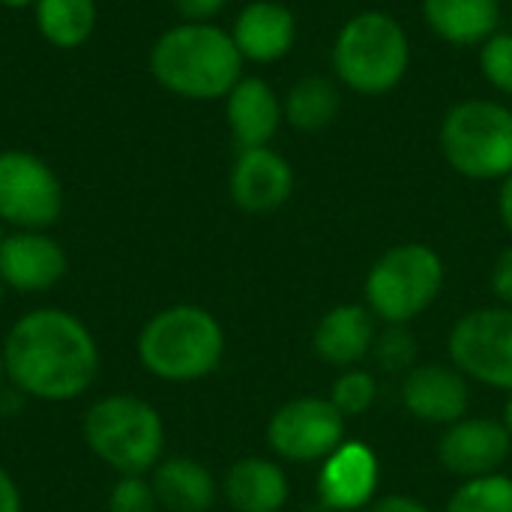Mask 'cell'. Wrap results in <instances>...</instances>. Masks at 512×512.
Here are the masks:
<instances>
[{
	"mask_svg": "<svg viewBox=\"0 0 512 512\" xmlns=\"http://www.w3.org/2000/svg\"><path fill=\"white\" fill-rule=\"evenodd\" d=\"M0 512H24L21 492H18L15 480L3 468H0Z\"/></svg>",
	"mask_w": 512,
	"mask_h": 512,
	"instance_id": "1f68e13d",
	"label": "cell"
},
{
	"mask_svg": "<svg viewBox=\"0 0 512 512\" xmlns=\"http://www.w3.org/2000/svg\"><path fill=\"white\" fill-rule=\"evenodd\" d=\"M228 126L240 150L267 147L276 135L285 111L273 93V87L261 78H240L228 93Z\"/></svg>",
	"mask_w": 512,
	"mask_h": 512,
	"instance_id": "ac0fdd59",
	"label": "cell"
},
{
	"mask_svg": "<svg viewBox=\"0 0 512 512\" xmlns=\"http://www.w3.org/2000/svg\"><path fill=\"white\" fill-rule=\"evenodd\" d=\"M222 492L234 512H279L291 495L285 471L264 456L234 462L225 474Z\"/></svg>",
	"mask_w": 512,
	"mask_h": 512,
	"instance_id": "d6986e66",
	"label": "cell"
},
{
	"mask_svg": "<svg viewBox=\"0 0 512 512\" xmlns=\"http://www.w3.org/2000/svg\"><path fill=\"white\" fill-rule=\"evenodd\" d=\"M36 27L57 48H78L96 27L93 0H36Z\"/></svg>",
	"mask_w": 512,
	"mask_h": 512,
	"instance_id": "603a6c76",
	"label": "cell"
},
{
	"mask_svg": "<svg viewBox=\"0 0 512 512\" xmlns=\"http://www.w3.org/2000/svg\"><path fill=\"white\" fill-rule=\"evenodd\" d=\"M447 351L465 378L512 393V306H486L462 315L450 330Z\"/></svg>",
	"mask_w": 512,
	"mask_h": 512,
	"instance_id": "ba28073f",
	"label": "cell"
},
{
	"mask_svg": "<svg viewBox=\"0 0 512 512\" xmlns=\"http://www.w3.org/2000/svg\"><path fill=\"white\" fill-rule=\"evenodd\" d=\"M0 243H3V234H0Z\"/></svg>",
	"mask_w": 512,
	"mask_h": 512,
	"instance_id": "74e56055",
	"label": "cell"
},
{
	"mask_svg": "<svg viewBox=\"0 0 512 512\" xmlns=\"http://www.w3.org/2000/svg\"><path fill=\"white\" fill-rule=\"evenodd\" d=\"M153 492L159 507L168 512H207L216 504V480L213 474L186 456L165 459L153 468Z\"/></svg>",
	"mask_w": 512,
	"mask_h": 512,
	"instance_id": "ffe728a7",
	"label": "cell"
},
{
	"mask_svg": "<svg viewBox=\"0 0 512 512\" xmlns=\"http://www.w3.org/2000/svg\"><path fill=\"white\" fill-rule=\"evenodd\" d=\"M9 9H24V6H36V0H0Z\"/></svg>",
	"mask_w": 512,
	"mask_h": 512,
	"instance_id": "e575fe53",
	"label": "cell"
},
{
	"mask_svg": "<svg viewBox=\"0 0 512 512\" xmlns=\"http://www.w3.org/2000/svg\"><path fill=\"white\" fill-rule=\"evenodd\" d=\"M108 512H159L153 483L144 477H123L108 495Z\"/></svg>",
	"mask_w": 512,
	"mask_h": 512,
	"instance_id": "83f0119b",
	"label": "cell"
},
{
	"mask_svg": "<svg viewBox=\"0 0 512 512\" xmlns=\"http://www.w3.org/2000/svg\"><path fill=\"white\" fill-rule=\"evenodd\" d=\"M0 354L12 387L42 402H72L84 396L99 372L93 333L63 309H33L21 315L9 327Z\"/></svg>",
	"mask_w": 512,
	"mask_h": 512,
	"instance_id": "6da1fadb",
	"label": "cell"
},
{
	"mask_svg": "<svg viewBox=\"0 0 512 512\" xmlns=\"http://www.w3.org/2000/svg\"><path fill=\"white\" fill-rule=\"evenodd\" d=\"M444 159L471 180H504L512 174V111L501 102L468 99L441 123Z\"/></svg>",
	"mask_w": 512,
	"mask_h": 512,
	"instance_id": "52a82bcc",
	"label": "cell"
},
{
	"mask_svg": "<svg viewBox=\"0 0 512 512\" xmlns=\"http://www.w3.org/2000/svg\"><path fill=\"white\" fill-rule=\"evenodd\" d=\"M228 189L243 213H255V216L273 213L294 192V168L288 165L285 156H279L270 147L240 150L231 168Z\"/></svg>",
	"mask_w": 512,
	"mask_h": 512,
	"instance_id": "5bb4252c",
	"label": "cell"
},
{
	"mask_svg": "<svg viewBox=\"0 0 512 512\" xmlns=\"http://www.w3.org/2000/svg\"><path fill=\"white\" fill-rule=\"evenodd\" d=\"M84 441L111 471L123 477H144L162 462L165 426L150 402L117 393L99 399L87 411Z\"/></svg>",
	"mask_w": 512,
	"mask_h": 512,
	"instance_id": "5b68a950",
	"label": "cell"
},
{
	"mask_svg": "<svg viewBox=\"0 0 512 512\" xmlns=\"http://www.w3.org/2000/svg\"><path fill=\"white\" fill-rule=\"evenodd\" d=\"M63 186L57 174L33 153H0V222L18 231H45L60 219Z\"/></svg>",
	"mask_w": 512,
	"mask_h": 512,
	"instance_id": "9c48e42d",
	"label": "cell"
},
{
	"mask_svg": "<svg viewBox=\"0 0 512 512\" xmlns=\"http://www.w3.org/2000/svg\"><path fill=\"white\" fill-rule=\"evenodd\" d=\"M225 357V330L201 306H168L138 333L141 366L171 384H192L219 369Z\"/></svg>",
	"mask_w": 512,
	"mask_h": 512,
	"instance_id": "3957f363",
	"label": "cell"
},
{
	"mask_svg": "<svg viewBox=\"0 0 512 512\" xmlns=\"http://www.w3.org/2000/svg\"><path fill=\"white\" fill-rule=\"evenodd\" d=\"M378 399V384H375V375L366 372V369H342V375L333 381V390H330V402L339 408V414L348 420V417H360L366 414Z\"/></svg>",
	"mask_w": 512,
	"mask_h": 512,
	"instance_id": "484cf974",
	"label": "cell"
},
{
	"mask_svg": "<svg viewBox=\"0 0 512 512\" xmlns=\"http://www.w3.org/2000/svg\"><path fill=\"white\" fill-rule=\"evenodd\" d=\"M444 512H512V477L489 474L477 480H465Z\"/></svg>",
	"mask_w": 512,
	"mask_h": 512,
	"instance_id": "cb8c5ba5",
	"label": "cell"
},
{
	"mask_svg": "<svg viewBox=\"0 0 512 512\" xmlns=\"http://www.w3.org/2000/svg\"><path fill=\"white\" fill-rule=\"evenodd\" d=\"M0 297H3V282H0Z\"/></svg>",
	"mask_w": 512,
	"mask_h": 512,
	"instance_id": "8d00e7d4",
	"label": "cell"
},
{
	"mask_svg": "<svg viewBox=\"0 0 512 512\" xmlns=\"http://www.w3.org/2000/svg\"><path fill=\"white\" fill-rule=\"evenodd\" d=\"M66 276V252L45 231H15L0 243V282L15 291H48Z\"/></svg>",
	"mask_w": 512,
	"mask_h": 512,
	"instance_id": "9a60e30c",
	"label": "cell"
},
{
	"mask_svg": "<svg viewBox=\"0 0 512 512\" xmlns=\"http://www.w3.org/2000/svg\"><path fill=\"white\" fill-rule=\"evenodd\" d=\"M378 480H381V468L372 447L360 441H345L321 465L318 498L333 512L366 510L375 498Z\"/></svg>",
	"mask_w": 512,
	"mask_h": 512,
	"instance_id": "4fadbf2b",
	"label": "cell"
},
{
	"mask_svg": "<svg viewBox=\"0 0 512 512\" xmlns=\"http://www.w3.org/2000/svg\"><path fill=\"white\" fill-rule=\"evenodd\" d=\"M444 288V261L426 243L387 249L366 276V306L384 324H411Z\"/></svg>",
	"mask_w": 512,
	"mask_h": 512,
	"instance_id": "8992f818",
	"label": "cell"
},
{
	"mask_svg": "<svg viewBox=\"0 0 512 512\" xmlns=\"http://www.w3.org/2000/svg\"><path fill=\"white\" fill-rule=\"evenodd\" d=\"M363 512H432L426 504L408 498V495H390V498H381L375 504H369Z\"/></svg>",
	"mask_w": 512,
	"mask_h": 512,
	"instance_id": "4dcf8cb0",
	"label": "cell"
},
{
	"mask_svg": "<svg viewBox=\"0 0 512 512\" xmlns=\"http://www.w3.org/2000/svg\"><path fill=\"white\" fill-rule=\"evenodd\" d=\"M231 39L243 54V60L249 57L255 63H273L294 48L297 39L294 12L276 0H255L237 15Z\"/></svg>",
	"mask_w": 512,
	"mask_h": 512,
	"instance_id": "e0dca14e",
	"label": "cell"
},
{
	"mask_svg": "<svg viewBox=\"0 0 512 512\" xmlns=\"http://www.w3.org/2000/svg\"><path fill=\"white\" fill-rule=\"evenodd\" d=\"M3 378H6V363H3V354H0V384H3Z\"/></svg>",
	"mask_w": 512,
	"mask_h": 512,
	"instance_id": "d590c367",
	"label": "cell"
},
{
	"mask_svg": "<svg viewBox=\"0 0 512 512\" xmlns=\"http://www.w3.org/2000/svg\"><path fill=\"white\" fill-rule=\"evenodd\" d=\"M150 72L165 90L183 99H219L240 81L243 54L222 27L186 21L156 39Z\"/></svg>",
	"mask_w": 512,
	"mask_h": 512,
	"instance_id": "7a4b0ae2",
	"label": "cell"
},
{
	"mask_svg": "<svg viewBox=\"0 0 512 512\" xmlns=\"http://www.w3.org/2000/svg\"><path fill=\"white\" fill-rule=\"evenodd\" d=\"M375 363L390 375H408L417 366V336L408 324H387L372 345Z\"/></svg>",
	"mask_w": 512,
	"mask_h": 512,
	"instance_id": "d4e9b609",
	"label": "cell"
},
{
	"mask_svg": "<svg viewBox=\"0 0 512 512\" xmlns=\"http://www.w3.org/2000/svg\"><path fill=\"white\" fill-rule=\"evenodd\" d=\"M342 108V96H339V87L324 78V75H309V78H300L288 96H285V120L300 129V132H321L327 129L336 114Z\"/></svg>",
	"mask_w": 512,
	"mask_h": 512,
	"instance_id": "7402d4cb",
	"label": "cell"
},
{
	"mask_svg": "<svg viewBox=\"0 0 512 512\" xmlns=\"http://www.w3.org/2000/svg\"><path fill=\"white\" fill-rule=\"evenodd\" d=\"M480 66L492 87L512 93V33H495L483 42Z\"/></svg>",
	"mask_w": 512,
	"mask_h": 512,
	"instance_id": "4316f807",
	"label": "cell"
},
{
	"mask_svg": "<svg viewBox=\"0 0 512 512\" xmlns=\"http://www.w3.org/2000/svg\"><path fill=\"white\" fill-rule=\"evenodd\" d=\"M402 405L420 423L453 426L471 405V387L456 366L417 363L402 378Z\"/></svg>",
	"mask_w": 512,
	"mask_h": 512,
	"instance_id": "7c38bea8",
	"label": "cell"
},
{
	"mask_svg": "<svg viewBox=\"0 0 512 512\" xmlns=\"http://www.w3.org/2000/svg\"><path fill=\"white\" fill-rule=\"evenodd\" d=\"M228 0H174L177 12L189 21H204V18H213L216 12L225 9Z\"/></svg>",
	"mask_w": 512,
	"mask_h": 512,
	"instance_id": "f546056e",
	"label": "cell"
},
{
	"mask_svg": "<svg viewBox=\"0 0 512 512\" xmlns=\"http://www.w3.org/2000/svg\"><path fill=\"white\" fill-rule=\"evenodd\" d=\"M429 27L450 45H483L501 21V0H423Z\"/></svg>",
	"mask_w": 512,
	"mask_h": 512,
	"instance_id": "44dd1931",
	"label": "cell"
},
{
	"mask_svg": "<svg viewBox=\"0 0 512 512\" xmlns=\"http://www.w3.org/2000/svg\"><path fill=\"white\" fill-rule=\"evenodd\" d=\"M504 426H507V432H510V438H512V393H510V399H507V405H504V420H501Z\"/></svg>",
	"mask_w": 512,
	"mask_h": 512,
	"instance_id": "836d02e7",
	"label": "cell"
},
{
	"mask_svg": "<svg viewBox=\"0 0 512 512\" xmlns=\"http://www.w3.org/2000/svg\"><path fill=\"white\" fill-rule=\"evenodd\" d=\"M375 336H378V324L372 309L360 303H345L330 309L318 321L312 333V348L324 363L336 369H354L372 354Z\"/></svg>",
	"mask_w": 512,
	"mask_h": 512,
	"instance_id": "2e32d148",
	"label": "cell"
},
{
	"mask_svg": "<svg viewBox=\"0 0 512 512\" xmlns=\"http://www.w3.org/2000/svg\"><path fill=\"white\" fill-rule=\"evenodd\" d=\"M267 444L285 462H324L336 447L345 444V417L330 399H291L270 417Z\"/></svg>",
	"mask_w": 512,
	"mask_h": 512,
	"instance_id": "30bf717a",
	"label": "cell"
},
{
	"mask_svg": "<svg viewBox=\"0 0 512 512\" xmlns=\"http://www.w3.org/2000/svg\"><path fill=\"white\" fill-rule=\"evenodd\" d=\"M498 213H501V222L507 225V231L512 234V174L504 177L501 183V195H498Z\"/></svg>",
	"mask_w": 512,
	"mask_h": 512,
	"instance_id": "d6a6232c",
	"label": "cell"
},
{
	"mask_svg": "<svg viewBox=\"0 0 512 512\" xmlns=\"http://www.w3.org/2000/svg\"><path fill=\"white\" fill-rule=\"evenodd\" d=\"M510 453L512 438L507 426L489 417H462L459 423L447 426L438 444L441 465L462 480L501 474Z\"/></svg>",
	"mask_w": 512,
	"mask_h": 512,
	"instance_id": "8fae6325",
	"label": "cell"
},
{
	"mask_svg": "<svg viewBox=\"0 0 512 512\" xmlns=\"http://www.w3.org/2000/svg\"><path fill=\"white\" fill-rule=\"evenodd\" d=\"M408 60V33L381 9L357 12L333 42V69L339 81L363 96L390 93L405 78Z\"/></svg>",
	"mask_w": 512,
	"mask_h": 512,
	"instance_id": "277c9868",
	"label": "cell"
},
{
	"mask_svg": "<svg viewBox=\"0 0 512 512\" xmlns=\"http://www.w3.org/2000/svg\"><path fill=\"white\" fill-rule=\"evenodd\" d=\"M492 291L504 306H512V243L498 255L492 267Z\"/></svg>",
	"mask_w": 512,
	"mask_h": 512,
	"instance_id": "f1b7e54d",
	"label": "cell"
}]
</instances>
